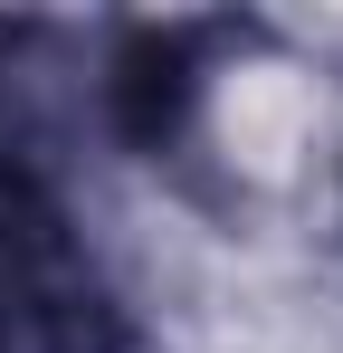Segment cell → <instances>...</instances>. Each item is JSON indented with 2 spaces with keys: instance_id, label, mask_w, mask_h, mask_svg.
I'll use <instances>...</instances> for the list:
<instances>
[{
  "instance_id": "obj_1",
  "label": "cell",
  "mask_w": 343,
  "mask_h": 353,
  "mask_svg": "<svg viewBox=\"0 0 343 353\" xmlns=\"http://www.w3.org/2000/svg\"><path fill=\"white\" fill-rule=\"evenodd\" d=\"M0 353H143L124 287L19 153H0Z\"/></svg>"
},
{
  "instance_id": "obj_2",
  "label": "cell",
  "mask_w": 343,
  "mask_h": 353,
  "mask_svg": "<svg viewBox=\"0 0 343 353\" xmlns=\"http://www.w3.org/2000/svg\"><path fill=\"white\" fill-rule=\"evenodd\" d=\"M200 86H210V29L191 19H143L124 29L105 58V124L124 153H172L191 115H200Z\"/></svg>"
}]
</instances>
